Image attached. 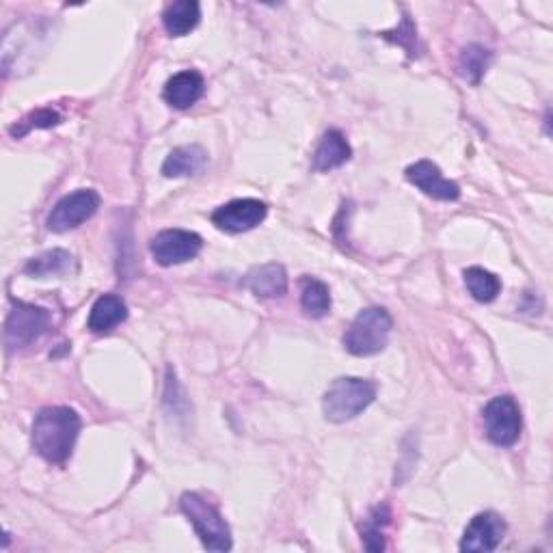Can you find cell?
Wrapping results in <instances>:
<instances>
[{"mask_svg":"<svg viewBox=\"0 0 553 553\" xmlns=\"http://www.w3.org/2000/svg\"><path fill=\"white\" fill-rule=\"evenodd\" d=\"M80 433V415L70 407H48L33 422V448L52 465H63L72 456Z\"/></svg>","mask_w":553,"mask_h":553,"instance_id":"cell-1","label":"cell"},{"mask_svg":"<svg viewBox=\"0 0 553 553\" xmlns=\"http://www.w3.org/2000/svg\"><path fill=\"white\" fill-rule=\"evenodd\" d=\"M376 398V385L368 379H355V376H342L331 383L325 398H322V411L333 424H344L366 411Z\"/></svg>","mask_w":553,"mask_h":553,"instance_id":"cell-2","label":"cell"},{"mask_svg":"<svg viewBox=\"0 0 553 553\" xmlns=\"http://www.w3.org/2000/svg\"><path fill=\"white\" fill-rule=\"evenodd\" d=\"M180 510L184 517L193 523L197 536L210 551H229L232 549V532L225 523L217 506L210 504L199 493H184L180 497Z\"/></svg>","mask_w":553,"mask_h":553,"instance_id":"cell-3","label":"cell"},{"mask_svg":"<svg viewBox=\"0 0 553 553\" xmlns=\"http://www.w3.org/2000/svg\"><path fill=\"white\" fill-rule=\"evenodd\" d=\"M394 327L389 312L383 307H368L353 320L344 333V348L355 357H372L387 346Z\"/></svg>","mask_w":553,"mask_h":553,"instance_id":"cell-4","label":"cell"},{"mask_svg":"<svg viewBox=\"0 0 553 553\" xmlns=\"http://www.w3.org/2000/svg\"><path fill=\"white\" fill-rule=\"evenodd\" d=\"M484 430L491 443L499 448H510L521 437V409L512 396H497L493 398L482 411Z\"/></svg>","mask_w":553,"mask_h":553,"instance_id":"cell-5","label":"cell"},{"mask_svg":"<svg viewBox=\"0 0 553 553\" xmlns=\"http://www.w3.org/2000/svg\"><path fill=\"white\" fill-rule=\"evenodd\" d=\"M50 327V314L44 307L29 303H16L9 312L5 325V344L9 350L26 348L37 342Z\"/></svg>","mask_w":553,"mask_h":553,"instance_id":"cell-6","label":"cell"},{"mask_svg":"<svg viewBox=\"0 0 553 553\" xmlns=\"http://www.w3.org/2000/svg\"><path fill=\"white\" fill-rule=\"evenodd\" d=\"M100 208V195L91 188H80V191L65 195L59 204L52 208L48 217L50 232H70V229L89 221Z\"/></svg>","mask_w":553,"mask_h":553,"instance_id":"cell-7","label":"cell"},{"mask_svg":"<svg viewBox=\"0 0 553 553\" xmlns=\"http://www.w3.org/2000/svg\"><path fill=\"white\" fill-rule=\"evenodd\" d=\"M201 247H204V240L199 234L186 232V229H165L156 234L150 251L160 266H175L195 260Z\"/></svg>","mask_w":553,"mask_h":553,"instance_id":"cell-8","label":"cell"},{"mask_svg":"<svg viewBox=\"0 0 553 553\" xmlns=\"http://www.w3.org/2000/svg\"><path fill=\"white\" fill-rule=\"evenodd\" d=\"M268 214V208L260 199H234L212 212V223L225 234H242L258 227Z\"/></svg>","mask_w":553,"mask_h":553,"instance_id":"cell-9","label":"cell"},{"mask_svg":"<svg viewBox=\"0 0 553 553\" xmlns=\"http://www.w3.org/2000/svg\"><path fill=\"white\" fill-rule=\"evenodd\" d=\"M404 175H407V180L420 188L426 197H433L439 201H456L461 197L458 184L443 178L441 169L435 163H430V160H417V163L407 167Z\"/></svg>","mask_w":553,"mask_h":553,"instance_id":"cell-10","label":"cell"},{"mask_svg":"<svg viewBox=\"0 0 553 553\" xmlns=\"http://www.w3.org/2000/svg\"><path fill=\"white\" fill-rule=\"evenodd\" d=\"M506 523L495 512H480L469 521L461 541V551H495L504 541Z\"/></svg>","mask_w":553,"mask_h":553,"instance_id":"cell-11","label":"cell"},{"mask_svg":"<svg viewBox=\"0 0 553 553\" xmlns=\"http://www.w3.org/2000/svg\"><path fill=\"white\" fill-rule=\"evenodd\" d=\"M204 91H206L204 76L195 70H186V72L175 74L167 80L163 98L169 106H173V109L184 111V109H188V106L197 104L201 100V96H204Z\"/></svg>","mask_w":553,"mask_h":553,"instance_id":"cell-12","label":"cell"},{"mask_svg":"<svg viewBox=\"0 0 553 553\" xmlns=\"http://www.w3.org/2000/svg\"><path fill=\"white\" fill-rule=\"evenodd\" d=\"M242 286L249 288L258 299H277L288 292V275L281 264L255 266L242 279Z\"/></svg>","mask_w":553,"mask_h":553,"instance_id":"cell-13","label":"cell"},{"mask_svg":"<svg viewBox=\"0 0 553 553\" xmlns=\"http://www.w3.org/2000/svg\"><path fill=\"white\" fill-rule=\"evenodd\" d=\"M128 318V307L124 299L117 294H104L100 299L93 303L91 314L87 320V329L91 333H109L117 325H121Z\"/></svg>","mask_w":553,"mask_h":553,"instance_id":"cell-14","label":"cell"},{"mask_svg":"<svg viewBox=\"0 0 553 553\" xmlns=\"http://www.w3.org/2000/svg\"><path fill=\"white\" fill-rule=\"evenodd\" d=\"M208 165V154L204 147L199 145H184L175 147L167 156L163 165L165 178H188V175H197Z\"/></svg>","mask_w":553,"mask_h":553,"instance_id":"cell-15","label":"cell"},{"mask_svg":"<svg viewBox=\"0 0 553 553\" xmlns=\"http://www.w3.org/2000/svg\"><path fill=\"white\" fill-rule=\"evenodd\" d=\"M350 156H353V150L346 141L344 134L340 130H329L325 137H322L320 145L316 147L314 154V169L316 171H331L346 165Z\"/></svg>","mask_w":553,"mask_h":553,"instance_id":"cell-16","label":"cell"},{"mask_svg":"<svg viewBox=\"0 0 553 553\" xmlns=\"http://www.w3.org/2000/svg\"><path fill=\"white\" fill-rule=\"evenodd\" d=\"M201 20V7L195 0H175L163 13V24L171 37H184L197 29Z\"/></svg>","mask_w":553,"mask_h":553,"instance_id":"cell-17","label":"cell"},{"mask_svg":"<svg viewBox=\"0 0 553 553\" xmlns=\"http://www.w3.org/2000/svg\"><path fill=\"white\" fill-rule=\"evenodd\" d=\"M301 307L307 316L325 318L331 312V292L327 283L314 277L303 279Z\"/></svg>","mask_w":553,"mask_h":553,"instance_id":"cell-18","label":"cell"},{"mask_svg":"<svg viewBox=\"0 0 553 553\" xmlns=\"http://www.w3.org/2000/svg\"><path fill=\"white\" fill-rule=\"evenodd\" d=\"M465 286L478 303H491L497 299V294L502 292V281H499L493 273L484 271V268H480V266L467 268Z\"/></svg>","mask_w":553,"mask_h":553,"instance_id":"cell-19","label":"cell"},{"mask_svg":"<svg viewBox=\"0 0 553 553\" xmlns=\"http://www.w3.org/2000/svg\"><path fill=\"white\" fill-rule=\"evenodd\" d=\"M493 55L491 52L480 46V44H471L461 52V59H458V74H461L469 83L478 85L484 72L489 70Z\"/></svg>","mask_w":553,"mask_h":553,"instance_id":"cell-20","label":"cell"},{"mask_svg":"<svg viewBox=\"0 0 553 553\" xmlns=\"http://www.w3.org/2000/svg\"><path fill=\"white\" fill-rule=\"evenodd\" d=\"M74 258L63 249H55L48 251L44 255H39V258L31 260L26 264L24 273H29L33 277H50V275H63L72 268Z\"/></svg>","mask_w":553,"mask_h":553,"instance_id":"cell-21","label":"cell"},{"mask_svg":"<svg viewBox=\"0 0 553 553\" xmlns=\"http://www.w3.org/2000/svg\"><path fill=\"white\" fill-rule=\"evenodd\" d=\"M389 519H391V512H389L387 504L376 506L370 512V517L366 519V523H363V528H361L363 547H366L368 551L385 549V528L389 525Z\"/></svg>","mask_w":553,"mask_h":553,"instance_id":"cell-22","label":"cell"},{"mask_svg":"<svg viewBox=\"0 0 553 553\" xmlns=\"http://www.w3.org/2000/svg\"><path fill=\"white\" fill-rule=\"evenodd\" d=\"M57 124H61V115L57 111L39 109V111L31 113L24 121H20V128H11V132L18 134V137H22V134H26L33 128H52Z\"/></svg>","mask_w":553,"mask_h":553,"instance_id":"cell-23","label":"cell"},{"mask_svg":"<svg viewBox=\"0 0 553 553\" xmlns=\"http://www.w3.org/2000/svg\"><path fill=\"white\" fill-rule=\"evenodd\" d=\"M385 39H389V42H394L402 48H407L409 50V55L415 57L417 55V50H415V42H417V31H415V26L413 22L409 20V16H404L402 24L398 26L396 31H385L381 33Z\"/></svg>","mask_w":553,"mask_h":553,"instance_id":"cell-24","label":"cell"}]
</instances>
